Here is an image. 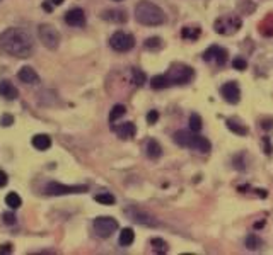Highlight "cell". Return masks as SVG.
Instances as JSON below:
<instances>
[{
  "label": "cell",
  "instance_id": "obj_1",
  "mask_svg": "<svg viewBox=\"0 0 273 255\" xmlns=\"http://www.w3.org/2000/svg\"><path fill=\"white\" fill-rule=\"evenodd\" d=\"M0 48L10 57L29 58L34 51V39L26 29L10 28L0 34Z\"/></svg>",
  "mask_w": 273,
  "mask_h": 255
},
{
  "label": "cell",
  "instance_id": "obj_2",
  "mask_svg": "<svg viewBox=\"0 0 273 255\" xmlns=\"http://www.w3.org/2000/svg\"><path fill=\"white\" fill-rule=\"evenodd\" d=\"M135 19L143 26H161L166 22V14L154 2L140 0L135 5Z\"/></svg>",
  "mask_w": 273,
  "mask_h": 255
},
{
  "label": "cell",
  "instance_id": "obj_3",
  "mask_svg": "<svg viewBox=\"0 0 273 255\" xmlns=\"http://www.w3.org/2000/svg\"><path fill=\"white\" fill-rule=\"evenodd\" d=\"M195 72L191 66L184 65V63H172L171 68L168 70L166 77L169 79L171 85H181V84H188L191 79H193Z\"/></svg>",
  "mask_w": 273,
  "mask_h": 255
},
{
  "label": "cell",
  "instance_id": "obj_4",
  "mask_svg": "<svg viewBox=\"0 0 273 255\" xmlns=\"http://www.w3.org/2000/svg\"><path fill=\"white\" fill-rule=\"evenodd\" d=\"M38 36H39V39H41L43 46L51 51L57 50L58 44H60V32H58L57 28H53L51 24H39Z\"/></svg>",
  "mask_w": 273,
  "mask_h": 255
},
{
  "label": "cell",
  "instance_id": "obj_5",
  "mask_svg": "<svg viewBox=\"0 0 273 255\" xmlns=\"http://www.w3.org/2000/svg\"><path fill=\"white\" fill-rule=\"evenodd\" d=\"M109 46L118 53H127L135 46V38L132 34H128V32L118 31L109 38Z\"/></svg>",
  "mask_w": 273,
  "mask_h": 255
},
{
  "label": "cell",
  "instance_id": "obj_6",
  "mask_svg": "<svg viewBox=\"0 0 273 255\" xmlns=\"http://www.w3.org/2000/svg\"><path fill=\"white\" fill-rule=\"evenodd\" d=\"M241 19L238 16H222L215 21V32L217 34H234L241 28Z\"/></svg>",
  "mask_w": 273,
  "mask_h": 255
},
{
  "label": "cell",
  "instance_id": "obj_7",
  "mask_svg": "<svg viewBox=\"0 0 273 255\" xmlns=\"http://www.w3.org/2000/svg\"><path fill=\"white\" fill-rule=\"evenodd\" d=\"M118 230V221L109 216H99L94 220V231L101 238H109Z\"/></svg>",
  "mask_w": 273,
  "mask_h": 255
},
{
  "label": "cell",
  "instance_id": "obj_8",
  "mask_svg": "<svg viewBox=\"0 0 273 255\" xmlns=\"http://www.w3.org/2000/svg\"><path fill=\"white\" fill-rule=\"evenodd\" d=\"M125 214H127L132 221H135V223H138V225H143V227H159V221H157L152 214L143 211V209L135 208V206H130V208L125 209Z\"/></svg>",
  "mask_w": 273,
  "mask_h": 255
},
{
  "label": "cell",
  "instance_id": "obj_9",
  "mask_svg": "<svg viewBox=\"0 0 273 255\" xmlns=\"http://www.w3.org/2000/svg\"><path fill=\"white\" fill-rule=\"evenodd\" d=\"M45 192L48 196H67V194H84L87 192V186H65L60 182H50Z\"/></svg>",
  "mask_w": 273,
  "mask_h": 255
},
{
  "label": "cell",
  "instance_id": "obj_10",
  "mask_svg": "<svg viewBox=\"0 0 273 255\" xmlns=\"http://www.w3.org/2000/svg\"><path fill=\"white\" fill-rule=\"evenodd\" d=\"M205 61H213L217 65H226L227 61V50L220 46H210L204 53Z\"/></svg>",
  "mask_w": 273,
  "mask_h": 255
},
{
  "label": "cell",
  "instance_id": "obj_11",
  "mask_svg": "<svg viewBox=\"0 0 273 255\" xmlns=\"http://www.w3.org/2000/svg\"><path fill=\"white\" fill-rule=\"evenodd\" d=\"M222 95L229 104H238L241 101V90L236 82H227L222 85Z\"/></svg>",
  "mask_w": 273,
  "mask_h": 255
},
{
  "label": "cell",
  "instance_id": "obj_12",
  "mask_svg": "<svg viewBox=\"0 0 273 255\" xmlns=\"http://www.w3.org/2000/svg\"><path fill=\"white\" fill-rule=\"evenodd\" d=\"M65 22L68 26H73V28H82V26H86V12L82 9H79V7L70 9L65 14Z\"/></svg>",
  "mask_w": 273,
  "mask_h": 255
},
{
  "label": "cell",
  "instance_id": "obj_13",
  "mask_svg": "<svg viewBox=\"0 0 273 255\" xmlns=\"http://www.w3.org/2000/svg\"><path fill=\"white\" fill-rule=\"evenodd\" d=\"M188 148L195 150V151H200V153H208L210 148H212V145H210V142L204 136H198V135H193L190 140V145H188Z\"/></svg>",
  "mask_w": 273,
  "mask_h": 255
},
{
  "label": "cell",
  "instance_id": "obj_14",
  "mask_svg": "<svg viewBox=\"0 0 273 255\" xmlns=\"http://www.w3.org/2000/svg\"><path fill=\"white\" fill-rule=\"evenodd\" d=\"M102 19L109 21V22H116V24H123V22L128 21V16L123 9H109L102 12Z\"/></svg>",
  "mask_w": 273,
  "mask_h": 255
},
{
  "label": "cell",
  "instance_id": "obj_15",
  "mask_svg": "<svg viewBox=\"0 0 273 255\" xmlns=\"http://www.w3.org/2000/svg\"><path fill=\"white\" fill-rule=\"evenodd\" d=\"M17 79H19L21 82L29 84V85H34L39 82V75L36 73L34 68H31V66H23V68L19 70V73H17Z\"/></svg>",
  "mask_w": 273,
  "mask_h": 255
},
{
  "label": "cell",
  "instance_id": "obj_16",
  "mask_svg": "<svg viewBox=\"0 0 273 255\" xmlns=\"http://www.w3.org/2000/svg\"><path fill=\"white\" fill-rule=\"evenodd\" d=\"M0 95L5 97L7 101H16V99L19 97V90H17L9 80H2V82H0Z\"/></svg>",
  "mask_w": 273,
  "mask_h": 255
},
{
  "label": "cell",
  "instance_id": "obj_17",
  "mask_svg": "<svg viewBox=\"0 0 273 255\" xmlns=\"http://www.w3.org/2000/svg\"><path fill=\"white\" fill-rule=\"evenodd\" d=\"M114 133L118 135V138L130 140L136 135V128L134 123H123V124H120V126L114 128Z\"/></svg>",
  "mask_w": 273,
  "mask_h": 255
},
{
  "label": "cell",
  "instance_id": "obj_18",
  "mask_svg": "<svg viewBox=\"0 0 273 255\" xmlns=\"http://www.w3.org/2000/svg\"><path fill=\"white\" fill-rule=\"evenodd\" d=\"M33 146L39 151H45L51 146V138L48 135H36L33 136Z\"/></svg>",
  "mask_w": 273,
  "mask_h": 255
},
{
  "label": "cell",
  "instance_id": "obj_19",
  "mask_svg": "<svg viewBox=\"0 0 273 255\" xmlns=\"http://www.w3.org/2000/svg\"><path fill=\"white\" fill-rule=\"evenodd\" d=\"M145 151H147V157L156 160V158H159L162 155V146L159 145V142H156V140H149L145 146Z\"/></svg>",
  "mask_w": 273,
  "mask_h": 255
},
{
  "label": "cell",
  "instance_id": "obj_20",
  "mask_svg": "<svg viewBox=\"0 0 273 255\" xmlns=\"http://www.w3.org/2000/svg\"><path fill=\"white\" fill-rule=\"evenodd\" d=\"M191 133L188 131H176L174 136H172V140H174L176 145L179 146H184V148H188V145H190V140H191Z\"/></svg>",
  "mask_w": 273,
  "mask_h": 255
},
{
  "label": "cell",
  "instance_id": "obj_21",
  "mask_svg": "<svg viewBox=\"0 0 273 255\" xmlns=\"http://www.w3.org/2000/svg\"><path fill=\"white\" fill-rule=\"evenodd\" d=\"M134 240H135L134 230H132V228H125L120 233V240H118V242H120L121 247H130L132 243H134Z\"/></svg>",
  "mask_w": 273,
  "mask_h": 255
},
{
  "label": "cell",
  "instance_id": "obj_22",
  "mask_svg": "<svg viewBox=\"0 0 273 255\" xmlns=\"http://www.w3.org/2000/svg\"><path fill=\"white\" fill-rule=\"evenodd\" d=\"M5 204L9 206L10 209H17L23 206V199H21V196L17 194V192H9V194L5 196Z\"/></svg>",
  "mask_w": 273,
  "mask_h": 255
},
{
  "label": "cell",
  "instance_id": "obj_23",
  "mask_svg": "<svg viewBox=\"0 0 273 255\" xmlns=\"http://www.w3.org/2000/svg\"><path fill=\"white\" fill-rule=\"evenodd\" d=\"M227 128L231 129V131H234L236 135H239V136H246V135H248V128L242 126V124L238 123L236 119H227Z\"/></svg>",
  "mask_w": 273,
  "mask_h": 255
},
{
  "label": "cell",
  "instance_id": "obj_24",
  "mask_svg": "<svg viewBox=\"0 0 273 255\" xmlns=\"http://www.w3.org/2000/svg\"><path fill=\"white\" fill-rule=\"evenodd\" d=\"M125 113H127V107H125L123 104L113 106L111 113H109V121H111V123H114V121H118L120 117H123Z\"/></svg>",
  "mask_w": 273,
  "mask_h": 255
},
{
  "label": "cell",
  "instance_id": "obj_25",
  "mask_svg": "<svg viewBox=\"0 0 273 255\" xmlns=\"http://www.w3.org/2000/svg\"><path fill=\"white\" fill-rule=\"evenodd\" d=\"M169 85H171V82H169V79L166 77V73L164 75H157V77H154L152 79V88H157V90L169 87Z\"/></svg>",
  "mask_w": 273,
  "mask_h": 255
},
{
  "label": "cell",
  "instance_id": "obj_26",
  "mask_svg": "<svg viewBox=\"0 0 273 255\" xmlns=\"http://www.w3.org/2000/svg\"><path fill=\"white\" fill-rule=\"evenodd\" d=\"M200 34H202L200 28H183L181 31V36L184 39H193V41L200 38Z\"/></svg>",
  "mask_w": 273,
  "mask_h": 255
},
{
  "label": "cell",
  "instance_id": "obj_27",
  "mask_svg": "<svg viewBox=\"0 0 273 255\" xmlns=\"http://www.w3.org/2000/svg\"><path fill=\"white\" fill-rule=\"evenodd\" d=\"M152 249H154V252L156 254H166L169 250V247H168V243L164 242L162 238H152Z\"/></svg>",
  "mask_w": 273,
  "mask_h": 255
},
{
  "label": "cell",
  "instance_id": "obj_28",
  "mask_svg": "<svg viewBox=\"0 0 273 255\" xmlns=\"http://www.w3.org/2000/svg\"><path fill=\"white\" fill-rule=\"evenodd\" d=\"M94 199H96V201H98V202H101V204H106V206L114 204V202H116V199H114V196H113V194H109V192H101V194H98Z\"/></svg>",
  "mask_w": 273,
  "mask_h": 255
},
{
  "label": "cell",
  "instance_id": "obj_29",
  "mask_svg": "<svg viewBox=\"0 0 273 255\" xmlns=\"http://www.w3.org/2000/svg\"><path fill=\"white\" fill-rule=\"evenodd\" d=\"M261 245H263V242H261V238L258 235H249L248 238H246V247H248L249 250H256V249H260Z\"/></svg>",
  "mask_w": 273,
  "mask_h": 255
},
{
  "label": "cell",
  "instance_id": "obj_30",
  "mask_svg": "<svg viewBox=\"0 0 273 255\" xmlns=\"http://www.w3.org/2000/svg\"><path fill=\"white\" fill-rule=\"evenodd\" d=\"M204 128V123H202V117L198 114H191L190 116V129L195 133H198L200 129Z\"/></svg>",
  "mask_w": 273,
  "mask_h": 255
},
{
  "label": "cell",
  "instance_id": "obj_31",
  "mask_svg": "<svg viewBox=\"0 0 273 255\" xmlns=\"http://www.w3.org/2000/svg\"><path fill=\"white\" fill-rule=\"evenodd\" d=\"M132 75H134V84L135 85H143V82H145V73L142 72V70L138 68H134L132 70Z\"/></svg>",
  "mask_w": 273,
  "mask_h": 255
},
{
  "label": "cell",
  "instance_id": "obj_32",
  "mask_svg": "<svg viewBox=\"0 0 273 255\" xmlns=\"http://www.w3.org/2000/svg\"><path fill=\"white\" fill-rule=\"evenodd\" d=\"M147 50H161L162 48V39L161 38H149L145 41Z\"/></svg>",
  "mask_w": 273,
  "mask_h": 255
},
{
  "label": "cell",
  "instance_id": "obj_33",
  "mask_svg": "<svg viewBox=\"0 0 273 255\" xmlns=\"http://www.w3.org/2000/svg\"><path fill=\"white\" fill-rule=\"evenodd\" d=\"M232 66H234L236 70H246L248 68V61H246L244 58H236V60L232 61Z\"/></svg>",
  "mask_w": 273,
  "mask_h": 255
},
{
  "label": "cell",
  "instance_id": "obj_34",
  "mask_svg": "<svg viewBox=\"0 0 273 255\" xmlns=\"http://www.w3.org/2000/svg\"><path fill=\"white\" fill-rule=\"evenodd\" d=\"M2 218H3V223L5 225H16L17 223V218L14 213H3Z\"/></svg>",
  "mask_w": 273,
  "mask_h": 255
},
{
  "label": "cell",
  "instance_id": "obj_35",
  "mask_svg": "<svg viewBox=\"0 0 273 255\" xmlns=\"http://www.w3.org/2000/svg\"><path fill=\"white\" fill-rule=\"evenodd\" d=\"M0 124H2V126H10V124H14V117L9 116V114H3V116L0 117Z\"/></svg>",
  "mask_w": 273,
  "mask_h": 255
},
{
  "label": "cell",
  "instance_id": "obj_36",
  "mask_svg": "<svg viewBox=\"0 0 273 255\" xmlns=\"http://www.w3.org/2000/svg\"><path fill=\"white\" fill-rule=\"evenodd\" d=\"M157 119H159V113H157V111H150V113L147 114V123L149 124H154Z\"/></svg>",
  "mask_w": 273,
  "mask_h": 255
},
{
  "label": "cell",
  "instance_id": "obj_37",
  "mask_svg": "<svg viewBox=\"0 0 273 255\" xmlns=\"http://www.w3.org/2000/svg\"><path fill=\"white\" fill-rule=\"evenodd\" d=\"M7 182H9V175L3 170H0V187H5Z\"/></svg>",
  "mask_w": 273,
  "mask_h": 255
},
{
  "label": "cell",
  "instance_id": "obj_38",
  "mask_svg": "<svg viewBox=\"0 0 273 255\" xmlns=\"http://www.w3.org/2000/svg\"><path fill=\"white\" fill-rule=\"evenodd\" d=\"M14 250V247L10 245V243H7V245H2V249H0V254H10Z\"/></svg>",
  "mask_w": 273,
  "mask_h": 255
},
{
  "label": "cell",
  "instance_id": "obj_39",
  "mask_svg": "<svg viewBox=\"0 0 273 255\" xmlns=\"http://www.w3.org/2000/svg\"><path fill=\"white\" fill-rule=\"evenodd\" d=\"M261 126L265 129H272L273 128V119H268V121H261Z\"/></svg>",
  "mask_w": 273,
  "mask_h": 255
},
{
  "label": "cell",
  "instance_id": "obj_40",
  "mask_svg": "<svg viewBox=\"0 0 273 255\" xmlns=\"http://www.w3.org/2000/svg\"><path fill=\"white\" fill-rule=\"evenodd\" d=\"M51 3H53V5H62V3H64V0H50Z\"/></svg>",
  "mask_w": 273,
  "mask_h": 255
},
{
  "label": "cell",
  "instance_id": "obj_41",
  "mask_svg": "<svg viewBox=\"0 0 273 255\" xmlns=\"http://www.w3.org/2000/svg\"><path fill=\"white\" fill-rule=\"evenodd\" d=\"M263 225H265V221H260V223H256V225H254V227H256V228H261V227H263Z\"/></svg>",
  "mask_w": 273,
  "mask_h": 255
}]
</instances>
